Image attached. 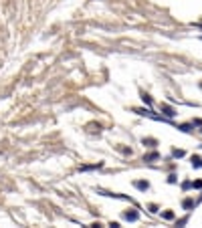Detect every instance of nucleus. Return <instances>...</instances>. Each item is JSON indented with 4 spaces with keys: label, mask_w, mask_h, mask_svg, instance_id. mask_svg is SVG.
Segmentation results:
<instances>
[{
    "label": "nucleus",
    "mask_w": 202,
    "mask_h": 228,
    "mask_svg": "<svg viewBox=\"0 0 202 228\" xmlns=\"http://www.w3.org/2000/svg\"><path fill=\"white\" fill-rule=\"evenodd\" d=\"M135 186H138L140 190H148V182H138Z\"/></svg>",
    "instance_id": "7ed1b4c3"
},
{
    "label": "nucleus",
    "mask_w": 202,
    "mask_h": 228,
    "mask_svg": "<svg viewBox=\"0 0 202 228\" xmlns=\"http://www.w3.org/2000/svg\"><path fill=\"white\" fill-rule=\"evenodd\" d=\"M192 164H194V165H196V168H198V165H200V158H194V160H192Z\"/></svg>",
    "instance_id": "20e7f679"
},
{
    "label": "nucleus",
    "mask_w": 202,
    "mask_h": 228,
    "mask_svg": "<svg viewBox=\"0 0 202 228\" xmlns=\"http://www.w3.org/2000/svg\"><path fill=\"white\" fill-rule=\"evenodd\" d=\"M162 109L166 111V115H170V117L174 115V109H172V107H168V105H162Z\"/></svg>",
    "instance_id": "f257e3e1"
},
{
    "label": "nucleus",
    "mask_w": 202,
    "mask_h": 228,
    "mask_svg": "<svg viewBox=\"0 0 202 228\" xmlns=\"http://www.w3.org/2000/svg\"><path fill=\"white\" fill-rule=\"evenodd\" d=\"M125 218H127V220H138V214H135V212H127V214H125Z\"/></svg>",
    "instance_id": "f03ea898"
}]
</instances>
